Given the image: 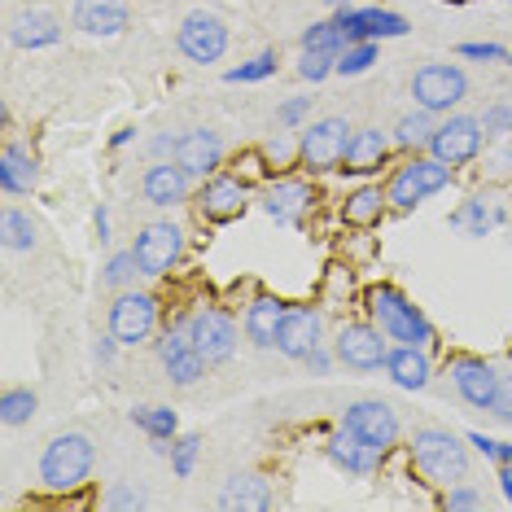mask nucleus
Listing matches in <instances>:
<instances>
[{"mask_svg": "<svg viewBox=\"0 0 512 512\" xmlns=\"http://www.w3.org/2000/svg\"><path fill=\"white\" fill-rule=\"evenodd\" d=\"M368 320L377 324L390 342H407V346H434V324L403 289L394 285H372L368 289Z\"/></svg>", "mask_w": 512, "mask_h": 512, "instance_id": "f257e3e1", "label": "nucleus"}, {"mask_svg": "<svg viewBox=\"0 0 512 512\" xmlns=\"http://www.w3.org/2000/svg\"><path fill=\"white\" fill-rule=\"evenodd\" d=\"M97 464V447L88 434H57L40 456V486L53 495H71L92 477Z\"/></svg>", "mask_w": 512, "mask_h": 512, "instance_id": "f03ea898", "label": "nucleus"}, {"mask_svg": "<svg viewBox=\"0 0 512 512\" xmlns=\"http://www.w3.org/2000/svg\"><path fill=\"white\" fill-rule=\"evenodd\" d=\"M451 184V167L438 162L434 154H407L399 167L390 171L386 180V197H390V211H416L421 202H429L434 193H442Z\"/></svg>", "mask_w": 512, "mask_h": 512, "instance_id": "7ed1b4c3", "label": "nucleus"}, {"mask_svg": "<svg viewBox=\"0 0 512 512\" xmlns=\"http://www.w3.org/2000/svg\"><path fill=\"white\" fill-rule=\"evenodd\" d=\"M469 438H456L451 429H416L412 438V464L421 469L434 486H456L469 473V451H464Z\"/></svg>", "mask_w": 512, "mask_h": 512, "instance_id": "20e7f679", "label": "nucleus"}, {"mask_svg": "<svg viewBox=\"0 0 512 512\" xmlns=\"http://www.w3.org/2000/svg\"><path fill=\"white\" fill-rule=\"evenodd\" d=\"M346 141H351V127L337 114H324V119H311L298 132V167L311 171V176H329V171L342 167Z\"/></svg>", "mask_w": 512, "mask_h": 512, "instance_id": "39448f33", "label": "nucleus"}, {"mask_svg": "<svg viewBox=\"0 0 512 512\" xmlns=\"http://www.w3.org/2000/svg\"><path fill=\"white\" fill-rule=\"evenodd\" d=\"M482 141H486V132H482L477 114H442L425 154H434L438 162H447V167L456 171V167H469V162L482 154Z\"/></svg>", "mask_w": 512, "mask_h": 512, "instance_id": "423d86ee", "label": "nucleus"}, {"mask_svg": "<svg viewBox=\"0 0 512 512\" xmlns=\"http://www.w3.org/2000/svg\"><path fill=\"white\" fill-rule=\"evenodd\" d=\"M412 97L421 110L442 119V114H451L464 97H469V75H464L456 62H429L412 75Z\"/></svg>", "mask_w": 512, "mask_h": 512, "instance_id": "0eeeda50", "label": "nucleus"}, {"mask_svg": "<svg viewBox=\"0 0 512 512\" xmlns=\"http://www.w3.org/2000/svg\"><path fill=\"white\" fill-rule=\"evenodd\" d=\"M184 329H189L193 346L202 351V359L211 368L228 364V359L237 355V337L246 333V329H237L232 311H224V307H197L193 316H184Z\"/></svg>", "mask_w": 512, "mask_h": 512, "instance_id": "6e6552de", "label": "nucleus"}, {"mask_svg": "<svg viewBox=\"0 0 512 512\" xmlns=\"http://www.w3.org/2000/svg\"><path fill=\"white\" fill-rule=\"evenodd\" d=\"M333 355H337V364L351 372H381L386 368V355H390V337L372 320H351L337 329Z\"/></svg>", "mask_w": 512, "mask_h": 512, "instance_id": "1a4fd4ad", "label": "nucleus"}, {"mask_svg": "<svg viewBox=\"0 0 512 512\" xmlns=\"http://www.w3.org/2000/svg\"><path fill=\"white\" fill-rule=\"evenodd\" d=\"M132 254L136 263H141L145 276H171L184 259V228L171 224V219H154V224H145L141 232H136L132 241Z\"/></svg>", "mask_w": 512, "mask_h": 512, "instance_id": "9d476101", "label": "nucleus"}, {"mask_svg": "<svg viewBox=\"0 0 512 512\" xmlns=\"http://www.w3.org/2000/svg\"><path fill=\"white\" fill-rule=\"evenodd\" d=\"M158 298L149 294V289H119L110 302V333L119 337L123 346H141L154 337L158 329Z\"/></svg>", "mask_w": 512, "mask_h": 512, "instance_id": "9b49d317", "label": "nucleus"}, {"mask_svg": "<svg viewBox=\"0 0 512 512\" xmlns=\"http://www.w3.org/2000/svg\"><path fill=\"white\" fill-rule=\"evenodd\" d=\"M342 425L351 429V434L364 438L372 451H381V456H390V451L399 447V434H403L399 412H394L390 403H381V399H359V403H351L342 412Z\"/></svg>", "mask_w": 512, "mask_h": 512, "instance_id": "f8f14e48", "label": "nucleus"}, {"mask_svg": "<svg viewBox=\"0 0 512 512\" xmlns=\"http://www.w3.org/2000/svg\"><path fill=\"white\" fill-rule=\"evenodd\" d=\"M246 206H250V184L246 176H232V171H215L197 189V215L206 224H232V219L246 215Z\"/></svg>", "mask_w": 512, "mask_h": 512, "instance_id": "ddd939ff", "label": "nucleus"}, {"mask_svg": "<svg viewBox=\"0 0 512 512\" xmlns=\"http://www.w3.org/2000/svg\"><path fill=\"white\" fill-rule=\"evenodd\" d=\"M176 44L193 66H211L228 53V27L219 14H211V9H193V14L180 22Z\"/></svg>", "mask_w": 512, "mask_h": 512, "instance_id": "4468645a", "label": "nucleus"}, {"mask_svg": "<svg viewBox=\"0 0 512 512\" xmlns=\"http://www.w3.org/2000/svg\"><path fill=\"white\" fill-rule=\"evenodd\" d=\"M154 346H158V359H162V368H167L171 386H197V381L206 377V368H211L202 359V351L193 346L189 329H184V316L176 324H167Z\"/></svg>", "mask_w": 512, "mask_h": 512, "instance_id": "2eb2a0df", "label": "nucleus"}, {"mask_svg": "<svg viewBox=\"0 0 512 512\" xmlns=\"http://www.w3.org/2000/svg\"><path fill=\"white\" fill-rule=\"evenodd\" d=\"M451 381H456V394L477 412H495L499 394H504L508 377H499L495 364H486V359L477 355H460L456 364H451Z\"/></svg>", "mask_w": 512, "mask_h": 512, "instance_id": "dca6fc26", "label": "nucleus"}, {"mask_svg": "<svg viewBox=\"0 0 512 512\" xmlns=\"http://www.w3.org/2000/svg\"><path fill=\"white\" fill-rule=\"evenodd\" d=\"M333 18H337V27H342L346 44H355V40H377L381 44V40L407 36V18L394 14V9H381V5H372V9L342 5V9H333Z\"/></svg>", "mask_w": 512, "mask_h": 512, "instance_id": "f3484780", "label": "nucleus"}, {"mask_svg": "<svg viewBox=\"0 0 512 512\" xmlns=\"http://www.w3.org/2000/svg\"><path fill=\"white\" fill-rule=\"evenodd\" d=\"M390 154H394V141L381 127H359L346 141V154H342V176H355V180H368L377 176L381 167H390Z\"/></svg>", "mask_w": 512, "mask_h": 512, "instance_id": "a211bd4d", "label": "nucleus"}, {"mask_svg": "<svg viewBox=\"0 0 512 512\" xmlns=\"http://www.w3.org/2000/svg\"><path fill=\"white\" fill-rule=\"evenodd\" d=\"M259 206L267 211V219H276V224H285V228H298L302 219H307L311 206H316V189H311L307 180H298V176H285V180L267 184Z\"/></svg>", "mask_w": 512, "mask_h": 512, "instance_id": "6ab92c4d", "label": "nucleus"}, {"mask_svg": "<svg viewBox=\"0 0 512 512\" xmlns=\"http://www.w3.org/2000/svg\"><path fill=\"white\" fill-rule=\"evenodd\" d=\"M141 193H145L149 206H158V211H167V206H184L193 197V176L180 167L176 158H158L154 167H145Z\"/></svg>", "mask_w": 512, "mask_h": 512, "instance_id": "aec40b11", "label": "nucleus"}, {"mask_svg": "<svg viewBox=\"0 0 512 512\" xmlns=\"http://www.w3.org/2000/svg\"><path fill=\"white\" fill-rule=\"evenodd\" d=\"M224 154L228 149L211 127H189L184 136H176V162L193 180H206V176H215V171H224Z\"/></svg>", "mask_w": 512, "mask_h": 512, "instance_id": "412c9836", "label": "nucleus"}, {"mask_svg": "<svg viewBox=\"0 0 512 512\" xmlns=\"http://www.w3.org/2000/svg\"><path fill=\"white\" fill-rule=\"evenodd\" d=\"M316 346H324V311L320 307H289L276 333V351L285 359H307Z\"/></svg>", "mask_w": 512, "mask_h": 512, "instance_id": "4be33fe9", "label": "nucleus"}, {"mask_svg": "<svg viewBox=\"0 0 512 512\" xmlns=\"http://www.w3.org/2000/svg\"><path fill=\"white\" fill-rule=\"evenodd\" d=\"M71 22L84 36L114 40V36H123L127 22H132V5H127V0H75Z\"/></svg>", "mask_w": 512, "mask_h": 512, "instance_id": "5701e85b", "label": "nucleus"}, {"mask_svg": "<svg viewBox=\"0 0 512 512\" xmlns=\"http://www.w3.org/2000/svg\"><path fill=\"white\" fill-rule=\"evenodd\" d=\"M324 456H329L342 473H351V477H372V473L381 469V460H386L381 451H372L368 442L359 438V434H351L346 425H337L333 434L324 438Z\"/></svg>", "mask_w": 512, "mask_h": 512, "instance_id": "b1692460", "label": "nucleus"}, {"mask_svg": "<svg viewBox=\"0 0 512 512\" xmlns=\"http://www.w3.org/2000/svg\"><path fill=\"white\" fill-rule=\"evenodd\" d=\"M289 316V302L276 294H254L246 316H241V329H246L250 346L259 351H276V333H281V320Z\"/></svg>", "mask_w": 512, "mask_h": 512, "instance_id": "393cba45", "label": "nucleus"}, {"mask_svg": "<svg viewBox=\"0 0 512 512\" xmlns=\"http://www.w3.org/2000/svg\"><path fill=\"white\" fill-rule=\"evenodd\" d=\"M386 377L394 381L399 390H425L434 381V359H429V346H407V342H394L390 355H386Z\"/></svg>", "mask_w": 512, "mask_h": 512, "instance_id": "a878e982", "label": "nucleus"}, {"mask_svg": "<svg viewBox=\"0 0 512 512\" xmlns=\"http://www.w3.org/2000/svg\"><path fill=\"white\" fill-rule=\"evenodd\" d=\"M9 40L27 53L53 49V44L62 40V18H57L53 9H22V14L9 18Z\"/></svg>", "mask_w": 512, "mask_h": 512, "instance_id": "bb28decb", "label": "nucleus"}, {"mask_svg": "<svg viewBox=\"0 0 512 512\" xmlns=\"http://www.w3.org/2000/svg\"><path fill=\"white\" fill-rule=\"evenodd\" d=\"M219 508L228 512H267L276 508V491L263 473H232L219 491Z\"/></svg>", "mask_w": 512, "mask_h": 512, "instance_id": "cd10ccee", "label": "nucleus"}, {"mask_svg": "<svg viewBox=\"0 0 512 512\" xmlns=\"http://www.w3.org/2000/svg\"><path fill=\"white\" fill-rule=\"evenodd\" d=\"M36 184H40L36 154L9 141L5 149H0V189H5L9 197H27V193H36Z\"/></svg>", "mask_w": 512, "mask_h": 512, "instance_id": "c85d7f7f", "label": "nucleus"}, {"mask_svg": "<svg viewBox=\"0 0 512 512\" xmlns=\"http://www.w3.org/2000/svg\"><path fill=\"white\" fill-rule=\"evenodd\" d=\"M390 211V197L381 184H359V189L346 193V202H342V224H351V228H377L381 219H386Z\"/></svg>", "mask_w": 512, "mask_h": 512, "instance_id": "c756f323", "label": "nucleus"}, {"mask_svg": "<svg viewBox=\"0 0 512 512\" xmlns=\"http://www.w3.org/2000/svg\"><path fill=\"white\" fill-rule=\"evenodd\" d=\"M434 127H438V114H429V110H407L399 123H394V132H390V141H394V154H425L429 149V136H434Z\"/></svg>", "mask_w": 512, "mask_h": 512, "instance_id": "7c9ffc66", "label": "nucleus"}, {"mask_svg": "<svg viewBox=\"0 0 512 512\" xmlns=\"http://www.w3.org/2000/svg\"><path fill=\"white\" fill-rule=\"evenodd\" d=\"M132 425L141 429V434L149 442H171L180 434V416L171 412V407H158V403H149V407H132Z\"/></svg>", "mask_w": 512, "mask_h": 512, "instance_id": "2f4dec72", "label": "nucleus"}, {"mask_svg": "<svg viewBox=\"0 0 512 512\" xmlns=\"http://www.w3.org/2000/svg\"><path fill=\"white\" fill-rule=\"evenodd\" d=\"M499 224V215L486 206V197H469V202H460L456 211H451V228L469 232V237H486Z\"/></svg>", "mask_w": 512, "mask_h": 512, "instance_id": "473e14b6", "label": "nucleus"}, {"mask_svg": "<svg viewBox=\"0 0 512 512\" xmlns=\"http://www.w3.org/2000/svg\"><path fill=\"white\" fill-rule=\"evenodd\" d=\"M0 237H5L9 250H36L40 232H36V219L27 211H18V206H9L5 215H0Z\"/></svg>", "mask_w": 512, "mask_h": 512, "instance_id": "72a5a7b5", "label": "nucleus"}, {"mask_svg": "<svg viewBox=\"0 0 512 512\" xmlns=\"http://www.w3.org/2000/svg\"><path fill=\"white\" fill-rule=\"evenodd\" d=\"M36 407H40V399H36L31 386H9L5 394H0V421H5L9 429H18L36 416Z\"/></svg>", "mask_w": 512, "mask_h": 512, "instance_id": "f704fd0d", "label": "nucleus"}, {"mask_svg": "<svg viewBox=\"0 0 512 512\" xmlns=\"http://www.w3.org/2000/svg\"><path fill=\"white\" fill-rule=\"evenodd\" d=\"M298 44H302V53H342L346 36H342V27H337V18H320L302 31Z\"/></svg>", "mask_w": 512, "mask_h": 512, "instance_id": "c9c22d12", "label": "nucleus"}, {"mask_svg": "<svg viewBox=\"0 0 512 512\" xmlns=\"http://www.w3.org/2000/svg\"><path fill=\"white\" fill-rule=\"evenodd\" d=\"M377 66V40H355L337 53V75L342 79H355V75H368Z\"/></svg>", "mask_w": 512, "mask_h": 512, "instance_id": "e433bc0d", "label": "nucleus"}, {"mask_svg": "<svg viewBox=\"0 0 512 512\" xmlns=\"http://www.w3.org/2000/svg\"><path fill=\"white\" fill-rule=\"evenodd\" d=\"M136 276H145V272H141V263H136L132 250H114L106 259V267H101V281H106L110 289H132Z\"/></svg>", "mask_w": 512, "mask_h": 512, "instance_id": "4c0bfd02", "label": "nucleus"}, {"mask_svg": "<svg viewBox=\"0 0 512 512\" xmlns=\"http://www.w3.org/2000/svg\"><path fill=\"white\" fill-rule=\"evenodd\" d=\"M197 456H202V434H176L171 438V473L189 477L197 469Z\"/></svg>", "mask_w": 512, "mask_h": 512, "instance_id": "58836bf2", "label": "nucleus"}, {"mask_svg": "<svg viewBox=\"0 0 512 512\" xmlns=\"http://www.w3.org/2000/svg\"><path fill=\"white\" fill-rule=\"evenodd\" d=\"M272 75H276V53L267 49V53H259V57H250V62L232 66L224 79H228V84H263V79H272Z\"/></svg>", "mask_w": 512, "mask_h": 512, "instance_id": "ea45409f", "label": "nucleus"}, {"mask_svg": "<svg viewBox=\"0 0 512 512\" xmlns=\"http://www.w3.org/2000/svg\"><path fill=\"white\" fill-rule=\"evenodd\" d=\"M259 154H263V162H272V167H289V162H298V136H289V127H285L272 141H263Z\"/></svg>", "mask_w": 512, "mask_h": 512, "instance_id": "a19ab883", "label": "nucleus"}, {"mask_svg": "<svg viewBox=\"0 0 512 512\" xmlns=\"http://www.w3.org/2000/svg\"><path fill=\"white\" fill-rule=\"evenodd\" d=\"M298 75L307 79V84H324L329 75H337V53H302Z\"/></svg>", "mask_w": 512, "mask_h": 512, "instance_id": "79ce46f5", "label": "nucleus"}, {"mask_svg": "<svg viewBox=\"0 0 512 512\" xmlns=\"http://www.w3.org/2000/svg\"><path fill=\"white\" fill-rule=\"evenodd\" d=\"M482 132L491 136V141H495V136L512 132V106H508V101H495V106L482 110Z\"/></svg>", "mask_w": 512, "mask_h": 512, "instance_id": "37998d69", "label": "nucleus"}, {"mask_svg": "<svg viewBox=\"0 0 512 512\" xmlns=\"http://www.w3.org/2000/svg\"><path fill=\"white\" fill-rule=\"evenodd\" d=\"M311 119V97H294V101H285L281 110H276V123L289 127V132H302Z\"/></svg>", "mask_w": 512, "mask_h": 512, "instance_id": "c03bdc74", "label": "nucleus"}, {"mask_svg": "<svg viewBox=\"0 0 512 512\" xmlns=\"http://www.w3.org/2000/svg\"><path fill=\"white\" fill-rule=\"evenodd\" d=\"M149 499H145V491H136V486H110L106 491V499H101V508H110V512H119V508H145Z\"/></svg>", "mask_w": 512, "mask_h": 512, "instance_id": "a18cd8bd", "label": "nucleus"}, {"mask_svg": "<svg viewBox=\"0 0 512 512\" xmlns=\"http://www.w3.org/2000/svg\"><path fill=\"white\" fill-rule=\"evenodd\" d=\"M456 53L473 57V62H508V49L504 44H495V40H469V44H460Z\"/></svg>", "mask_w": 512, "mask_h": 512, "instance_id": "49530a36", "label": "nucleus"}, {"mask_svg": "<svg viewBox=\"0 0 512 512\" xmlns=\"http://www.w3.org/2000/svg\"><path fill=\"white\" fill-rule=\"evenodd\" d=\"M486 499L482 491H473V486H447V495H442V508H451V512H460V508H482Z\"/></svg>", "mask_w": 512, "mask_h": 512, "instance_id": "de8ad7c7", "label": "nucleus"}, {"mask_svg": "<svg viewBox=\"0 0 512 512\" xmlns=\"http://www.w3.org/2000/svg\"><path fill=\"white\" fill-rule=\"evenodd\" d=\"M119 337H114V333H101L97 337V342H92V359H97V364L101 368H106V364H114V351H119Z\"/></svg>", "mask_w": 512, "mask_h": 512, "instance_id": "09e8293b", "label": "nucleus"}, {"mask_svg": "<svg viewBox=\"0 0 512 512\" xmlns=\"http://www.w3.org/2000/svg\"><path fill=\"white\" fill-rule=\"evenodd\" d=\"M302 364H307L311 372H316V377H324V372H329V368L337 364V355H333V351H324V346H316V351H311L307 359H302Z\"/></svg>", "mask_w": 512, "mask_h": 512, "instance_id": "8fccbe9b", "label": "nucleus"}, {"mask_svg": "<svg viewBox=\"0 0 512 512\" xmlns=\"http://www.w3.org/2000/svg\"><path fill=\"white\" fill-rule=\"evenodd\" d=\"M469 447H477V451H482V456L491 460V464L499 460V442H495V438H486V434H477V429L469 434Z\"/></svg>", "mask_w": 512, "mask_h": 512, "instance_id": "3c124183", "label": "nucleus"}, {"mask_svg": "<svg viewBox=\"0 0 512 512\" xmlns=\"http://www.w3.org/2000/svg\"><path fill=\"white\" fill-rule=\"evenodd\" d=\"M92 232H97L101 246L110 241V211H106V206H97V211H92Z\"/></svg>", "mask_w": 512, "mask_h": 512, "instance_id": "603ef678", "label": "nucleus"}, {"mask_svg": "<svg viewBox=\"0 0 512 512\" xmlns=\"http://www.w3.org/2000/svg\"><path fill=\"white\" fill-rule=\"evenodd\" d=\"M149 149H154V158H176V136H154Z\"/></svg>", "mask_w": 512, "mask_h": 512, "instance_id": "864d4df0", "label": "nucleus"}, {"mask_svg": "<svg viewBox=\"0 0 512 512\" xmlns=\"http://www.w3.org/2000/svg\"><path fill=\"white\" fill-rule=\"evenodd\" d=\"M495 416H499V421H504V425H512V381L504 386V394H499V403H495Z\"/></svg>", "mask_w": 512, "mask_h": 512, "instance_id": "5fc2aeb1", "label": "nucleus"}, {"mask_svg": "<svg viewBox=\"0 0 512 512\" xmlns=\"http://www.w3.org/2000/svg\"><path fill=\"white\" fill-rule=\"evenodd\" d=\"M499 469V491H504V499L512 504V464H495Z\"/></svg>", "mask_w": 512, "mask_h": 512, "instance_id": "6e6d98bb", "label": "nucleus"}, {"mask_svg": "<svg viewBox=\"0 0 512 512\" xmlns=\"http://www.w3.org/2000/svg\"><path fill=\"white\" fill-rule=\"evenodd\" d=\"M132 136H136V127H119V132L110 136V149H123L127 141H132Z\"/></svg>", "mask_w": 512, "mask_h": 512, "instance_id": "4d7b16f0", "label": "nucleus"}, {"mask_svg": "<svg viewBox=\"0 0 512 512\" xmlns=\"http://www.w3.org/2000/svg\"><path fill=\"white\" fill-rule=\"evenodd\" d=\"M495 464H512V442H499V460Z\"/></svg>", "mask_w": 512, "mask_h": 512, "instance_id": "13d9d810", "label": "nucleus"}, {"mask_svg": "<svg viewBox=\"0 0 512 512\" xmlns=\"http://www.w3.org/2000/svg\"><path fill=\"white\" fill-rule=\"evenodd\" d=\"M320 5H329V9H342V5H351V0H320Z\"/></svg>", "mask_w": 512, "mask_h": 512, "instance_id": "bf43d9fd", "label": "nucleus"}, {"mask_svg": "<svg viewBox=\"0 0 512 512\" xmlns=\"http://www.w3.org/2000/svg\"><path fill=\"white\" fill-rule=\"evenodd\" d=\"M508 66H512V53H508Z\"/></svg>", "mask_w": 512, "mask_h": 512, "instance_id": "052dcab7", "label": "nucleus"}]
</instances>
